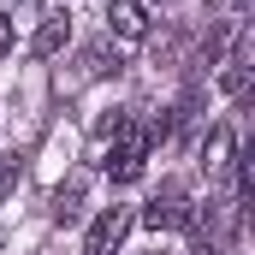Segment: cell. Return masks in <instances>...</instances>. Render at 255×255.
Segmentation results:
<instances>
[{
	"mask_svg": "<svg viewBox=\"0 0 255 255\" xmlns=\"http://www.w3.org/2000/svg\"><path fill=\"white\" fill-rule=\"evenodd\" d=\"M148 148H154L148 125L125 119V125H119V142L107 148V172H113V184H130V178H142V166H148Z\"/></svg>",
	"mask_w": 255,
	"mask_h": 255,
	"instance_id": "6da1fadb",
	"label": "cell"
},
{
	"mask_svg": "<svg viewBox=\"0 0 255 255\" xmlns=\"http://www.w3.org/2000/svg\"><path fill=\"white\" fill-rule=\"evenodd\" d=\"M190 220H196V208L184 202V190H160L142 208V226H148V232H178V226H190Z\"/></svg>",
	"mask_w": 255,
	"mask_h": 255,
	"instance_id": "7a4b0ae2",
	"label": "cell"
},
{
	"mask_svg": "<svg viewBox=\"0 0 255 255\" xmlns=\"http://www.w3.org/2000/svg\"><path fill=\"white\" fill-rule=\"evenodd\" d=\"M130 232V208H107L95 226H89V238H83V255H113L119 244H125Z\"/></svg>",
	"mask_w": 255,
	"mask_h": 255,
	"instance_id": "3957f363",
	"label": "cell"
},
{
	"mask_svg": "<svg viewBox=\"0 0 255 255\" xmlns=\"http://www.w3.org/2000/svg\"><path fill=\"white\" fill-rule=\"evenodd\" d=\"M107 24H113V36L142 42V36H148V6H142V0H113V6H107Z\"/></svg>",
	"mask_w": 255,
	"mask_h": 255,
	"instance_id": "277c9868",
	"label": "cell"
},
{
	"mask_svg": "<svg viewBox=\"0 0 255 255\" xmlns=\"http://www.w3.org/2000/svg\"><path fill=\"white\" fill-rule=\"evenodd\" d=\"M65 42H71V18H48V24L36 30V42H30V54H36V60H54V54H60Z\"/></svg>",
	"mask_w": 255,
	"mask_h": 255,
	"instance_id": "5b68a950",
	"label": "cell"
},
{
	"mask_svg": "<svg viewBox=\"0 0 255 255\" xmlns=\"http://www.w3.org/2000/svg\"><path fill=\"white\" fill-rule=\"evenodd\" d=\"M202 166H208V172L232 166V130H226V125H214V130H208V142H202Z\"/></svg>",
	"mask_w": 255,
	"mask_h": 255,
	"instance_id": "8992f818",
	"label": "cell"
},
{
	"mask_svg": "<svg viewBox=\"0 0 255 255\" xmlns=\"http://www.w3.org/2000/svg\"><path fill=\"white\" fill-rule=\"evenodd\" d=\"M77 214H83V184H77V178H71V184H60V190H54V220H77Z\"/></svg>",
	"mask_w": 255,
	"mask_h": 255,
	"instance_id": "52a82bcc",
	"label": "cell"
},
{
	"mask_svg": "<svg viewBox=\"0 0 255 255\" xmlns=\"http://www.w3.org/2000/svg\"><path fill=\"white\" fill-rule=\"evenodd\" d=\"M244 83H250V65L244 60H232L226 71H220V89H226V95H244Z\"/></svg>",
	"mask_w": 255,
	"mask_h": 255,
	"instance_id": "ba28073f",
	"label": "cell"
},
{
	"mask_svg": "<svg viewBox=\"0 0 255 255\" xmlns=\"http://www.w3.org/2000/svg\"><path fill=\"white\" fill-rule=\"evenodd\" d=\"M83 65H89V77H107V71H119V65H107V48H89V54H83Z\"/></svg>",
	"mask_w": 255,
	"mask_h": 255,
	"instance_id": "9c48e42d",
	"label": "cell"
},
{
	"mask_svg": "<svg viewBox=\"0 0 255 255\" xmlns=\"http://www.w3.org/2000/svg\"><path fill=\"white\" fill-rule=\"evenodd\" d=\"M18 172H24V166H18V154H12V160H0V196L12 190V178H18Z\"/></svg>",
	"mask_w": 255,
	"mask_h": 255,
	"instance_id": "30bf717a",
	"label": "cell"
},
{
	"mask_svg": "<svg viewBox=\"0 0 255 255\" xmlns=\"http://www.w3.org/2000/svg\"><path fill=\"white\" fill-rule=\"evenodd\" d=\"M6 48H12V18L0 12V54H6Z\"/></svg>",
	"mask_w": 255,
	"mask_h": 255,
	"instance_id": "8fae6325",
	"label": "cell"
},
{
	"mask_svg": "<svg viewBox=\"0 0 255 255\" xmlns=\"http://www.w3.org/2000/svg\"><path fill=\"white\" fill-rule=\"evenodd\" d=\"M196 255H220V250H214V244H208V238H202V244H196Z\"/></svg>",
	"mask_w": 255,
	"mask_h": 255,
	"instance_id": "7c38bea8",
	"label": "cell"
}]
</instances>
